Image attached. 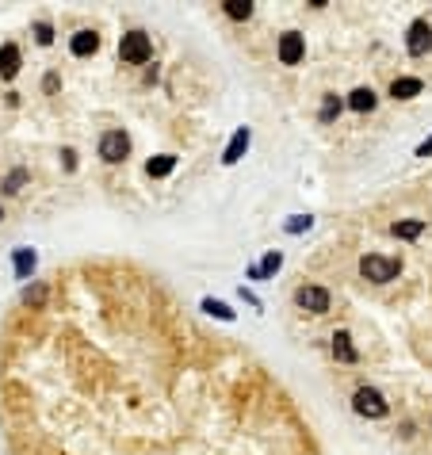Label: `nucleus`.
<instances>
[{"label":"nucleus","instance_id":"nucleus-1","mask_svg":"<svg viewBox=\"0 0 432 455\" xmlns=\"http://www.w3.org/2000/svg\"><path fill=\"white\" fill-rule=\"evenodd\" d=\"M398 272H402L398 257H379V253L360 257V276L371 280V283H390V280H398Z\"/></svg>","mask_w":432,"mask_h":455},{"label":"nucleus","instance_id":"nucleus-2","mask_svg":"<svg viewBox=\"0 0 432 455\" xmlns=\"http://www.w3.org/2000/svg\"><path fill=\"white\" fill-rule=\"evenodd\" d=\"M149 54H153V42H149L146 31H127L123 39H119V58L127 65H146Z\"/></svg>","mask_w":432,"mask_h":455},{"label":"nucleus","instance_id":"nucleus-3","mask_svg":"<svg viewBox=\"0 0 432 455\" xmlns=\"http://www.w3.org/2000/svg\"><path fill=\"white\" fill-rule=\"evenodd\" d=\"M352 410L360 413V417H371V421H379V417L390 413V405H387V398L375 391V386H360V391L352 394Z\"/></svg>","mask_w":432,"mask_h":455},{"label":"nucleus","instance_id":"nucleus-4","mask_svg":"<svg viewBox=\"0 0 432 455\" xmlns=\"http://www.w3.org/2000/svg\"><path fill=\"white\" fill-rule=\"evenodd\" d=\"M329 291L325 287H314V283H303V287L295 291V306L306 310V314H325L329 310Z\"/></svg>","mask_w":432,"mask_h":455},{"label":"nucleus","instance_id":"nucleus-5","mask_svg":"<svg viewBox=\"0 0 432 455\" xmlns=\"http://www.w3.org/2000/svg\"><path fill=\"white\" fill-rule=\"evenodd\" d=\"M130 154V138L123 130H103L100 134V157L107 161V165H119V161H127Z\"/></svg>","mask_w":432,"mask_h":455},{"label":"nucleus","instance_id":"nucleus-6","mask_svg":"<svg viewBox=\"0 0 432 455\" xmlns=\"http://www.w3.org/2000/svg\"><path fill=\"white\" fill-rule=\"evenodd\" d=\"M406 50L413 54V58H425V54L432 50V27H428V20H413V23H409Z\"/></svg>","mask_w":432,"mask_h":455},{"label":"nucleus","instance_id":"nucleus-7","mask_svg":"<svg viewBox=\"0 0 432 455\" xmlns=\"http://www.w3.org/2000/svg\"><path fill=\"white\" fill-rule=\"evenodd\" d=\"M303 58H306L303 35H298V31H284V35H279V62H284V65H298Z\"/></svg>","mask_w":432,"mask_h":455},{"label":"nucleus","instance_id":"nucleus-8","mask_svg":"<svg viewBox=\"0 0 432 455\" xmlns=\"http://www.w3.org/2000/svg\"><path fill=\"white\" fill-rule=\"evenodd\" d=\"M249 127H238L233 130V138H230V146H226V154H222V165H238L241 157H245V149H249Z\"/></svg>","mask_w":432,"mask_h":455},{"label":"nucleus","instance_id":"nucleus-9","mask_svg":"<svg viewBox=\"0 0 432 455\" xmlns=\"http://www.w3.org/2000/svg\"><path fill=\"white\" fill-rule=\"evenodd\" d=\"M69 50H73V58H88V54L100 50V35L96 31H77L69 39Z\"/></svg>","mask_w":432,"mask_h":455},{"label":"nucleus","instance_id":"nucleus-10","mask_svg":"<svg viewBox=\"0 0 432 455\" xmlns=\"http://www.w3.org/2000/svg\"><path fill=\"white\" fill-rule=\"evenodd\" d=\"M16 73H20V46H16V42H4V46H0V77L12 81Z\"/></svg>","mask_w":432,"mask_h":455},{"label":"nucleus","instance_id":"nucleus-11","mask_svg":"<svg viewBox=\"0 0 432 455\" xmlns=\"http://www.w3.org/2000/svg\"><path fill=\"white\" fill-rule=\"evenodd\" d=\"M421 77H394V84H390V96L394 100H413V96H421Z\"/></svg>","mask_w":432,"mask_h":455},{"label":"nucleus","instance_id":"nucleus-12","mask_svg":"<svg viewBox=\"0 0 432 455\" xmlns=\"http://www.w3.org/2000/svg\"><path fill=\"white\" fill-rule=\"evenodd\" d=\"M333 356L341 359V364H356V359H360V356H356V348H352V337L344 333V329H341V333H333Z\"/></svg>","mask_w":432,"mask_h":455},{"label":"nucleus","instance_id":"nucleus-13","mask_svg":"<svg viewBox=\"0 0 432 455\" xmlns=\"http://www.w3.org/2000/svg\"><path fill=\"white\" fill-rule=\"evenodd\" d=\"M390 234H394V238H402V241H413V238L425 234V222H421V218H406V222H394Z\"/></svg>","mask_w":432,"mask_h":455},{"label":"nucleus","instance_id":"nucleus-14","mask_svg":"<svg viewBox=\"0 0 432 455\" xmlns=\"http://www.w3.org/2000/svg\"><path fill=\"white\" fill-rule=\"evenodd\" d=\"M46 299H50V287H46V283H31V287H23V306L46 310Z\"/></svg>","mask_w":432,"mask_h":455},{"label":"nucleus","instance_id":"nucleus-15","mask_svg":"<svg viewBox=\"0 0 432 455\" xmlns=\"http://www.w3.org/2000/svg\"><path fill=\"white\" fill-rule=\"evenodd\" d=\"M173 168H176V157H173V154H157V157H149L146 173L161 180V176H168V173H173Z\"/></svg>","mask_w":432,"mask_h":455},{"label":"nucleus","instance_id":"nucleus-16","mask_svg":"<svg viewBox=\"0 0 432 455\" xmlns=\"http://www.w3.org/2000/svg\"><path fill=\"white\" fill-rule=\"evenodd\" d=\"M35 264H39L35 249H16V276H20V280H31Z\"/></svg>","mask_w":432,"mask_h":455},{"label":"nucleus","instance_id":"nucleus-17","mask_svg":"<svg viewBox=\"0 0 432 455\" xmlns=\"http://www.w3.org/2000/svg\"><path fill=\"white\" fill-rule=\"evenodd\" d=\"M375 103H379V96H375L371 88H356L352 96H349V108H352V111H371Z\"/></svg>","mask_w":432,"mask_h":455},{"label":"nucleus","instance_id":"nucleus-18","mask_svg":"<svg viewBox=\"0 0 432 455\" xmlns=\"http://www.w3.org/2000/svg\"><path fill=\"white\" fill-rule=\"evenodd\" d=\"M279 264H284V253H279V249H272V253H264V260H260L257 264V268H260V276H276V272H279Z\"/></svg>","mask_w":432,"mask_h":455},{"label":"nucleus","instance_id":"nucleus-19","mask_svg":"<svg viewBox=\"0 0 432 455\" xmlns=\"http://www.w3.org/2000/svg\"><path fill=\"white\" fill-rule=\"evenodd\" d=\"M27 180H31V173H27V168H12V173H8V180H4V192H8V195L23 192Z\"/></svg>","mask_w":432,"mask_h":455},{"label":"nucleus","instance_id":"nucleus-20","mask_svg":"<svg viewBox=\"0 0 432 455\" xmlns=\"http://www.w3.org/2000/svg\"><path fill=\"white\" fill-rule=\"evenodd\" d=\"M199 306L206 310V314H211V318H222V321H233V310L226 306V302H218V299H203L199 302Z\"/></svg>","mask_w":432,"mask_h":455},{"label":"nucleus","instance_id":"nucleus-21","mask_svg":"<svg viewBox=\"0 0 432 455\" xmlns=\"http://www.w3.org/2000/svg\"><path fill=\"white\" fill-rule=\"evenodd\" d=\"M226 16H230V20H249L252 4H249V0H226Z\"/></svg>","mask_w":432,"mask_h":455},{"label":"nucleus","instance_id":"nucleus-22","mask_svg":"<svg viewBox=\"0 0 432 455\" xmlns=\"http://www.w3.org/2000/svg\"><path fill=\"white\" fill-rule=\"evenodd\" d=\"M337 115H341V100H337L333 92H329V96L322 100V122H333Z\"/></svg>","mask_w":432,"mask_h":455},{"label":"nucleus","instance_id":"nucleus-23","mask_svg":"<svg viewBox=\"0 0 432 455\" xmlns=\"http://www.w3.org/2000/svg\"><path fill=\"white\" fill-rule=\"evenodd\" d=\"M310 226H314V218H310V214H295L287 222V234H303V230H310Z\"/></svg>","mask_w":432,"mask_h":455},{"label":"nucleus","instance_id":"nucleus-24","mask_svg":"<svg viewBox=\"0 0 432 455\" xmlns=\"http://www.w3.org/2000/svg\"><path fill=\"white\" fill-rule=\"evenodd\" d=\"M35 42H39V46H50V42H54V27H50V23H35Z\"/></svg>","mask_w":432,"mask_h":455},{"label":"nucleus","instance_id":"nucleus-25","mask_svg":"<svg viewBox=\"0 0 432 455\" xmlns=\"http://www.w3.org/2000/svg\"><path fill=\"white\" fill-rule=\"evenodd\" d=\"M417 157H432V138H425V142L417 146Z\"/></svg>","mask_w":432,"mask_h":455},{"label":"nucleus","instance_id":"nucleus-26","mask_svg":"<svg viewBox=\"0 0 432 455\" xmlns=\"http://www.w3.org/2000/svg\"><path fill=\"white\" fill-rule=\"evenodd\" d=\"M62 157H65V168H77V154H73V149H65Z\"/></svg>","mask_w":432,"mask_h":455},{"label":"nucleus","instance_id":"nucleus-27","mask_svg":"<svg viewBox=\"0 0 432 455\" xmlns=\"http://www.w3.org/2000/svg\"><path fill=\"white\" fill-rule=\"evenodd\" d=\"M42 88H46V92H58V77H54V73H50V77L42 81Z\"/></svg>","mask_w":432,"mask_h":455},{"label":"nucleus","instance_id":"nucleus-28","mask_svg":"<svg viewBox=\"0 0 432 455\" xmlns=\"http://www.w3.org/2000/svg\"><path fill=\"white\" fill-rule=\"evenodd\" d=\"M0 218H4V207H0Z\"/></svg>","mask_w":432,"mask_h":455}]
</instances>
